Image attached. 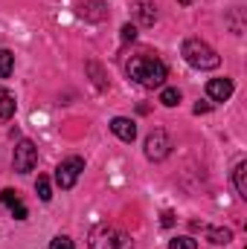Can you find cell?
Segmentation results:
<instances>
[{
    "instance_id": "ac0fdd59",
    "label": "cell",
    "mask_w": 247,
    "mask_h": 249,
    "mask_svg": "<svg viewBox=\"0 0 247 249\" xmlns=\"http://www.w3.org/2000/svg\"><path fill=\"white\" fill-rule=\"evenodd\" d=\"M169 249H198V244H195L192 238H175V241L169 244Z\"/></svg>"
},
{
    "instance_id": "603a6c76",
    "label": "cell",
    "mask_w": 247,
    "mask_h": 249,
    "mask_svg": "<svg viewBox=\"0 0 247 249\" xmlns=\"http://www.w3.org/2000/svg\"><path fill=\"white\" fill-rule=\"evenodd\" d=\"M195 113H209V105H201V102H198V105H195Z\"/></svg>"
},
{
    "instance_id": "6da1fadb",
    "label": "cell",
    "mask_w": 247,
    "mask_h": 249,
    "mask_svg": "<svg viewBox=\"0 0 247 249\" xmlns=\"http://www.w3.org/2000/svg\"><path fill=\"white\" fill-rule=\"evenodd\" d=\"M128 75L140 84V87H148V90H154V87H160L163 81H166V75H169V70H166V64L160 61L157 55H151V53H143V55H134L131 61H128Z\"/></svg>"
},
{
    "instance_id": "5bb4252c",
    "label": "cell",
    "mask_w": 247,
    "mask_h": 249,
    "mask_svg": "<svg viewBox=\"0 0 247 249\" xmlns=\"http://www.w3.org/2000/svg\"><path fill=\"white\" fill-rule=\"evenodd\" d=\"M15 70V55L9 50H0V78H9Z\"/></svg>"
},
{
    "instance_id": "3957f363",
    "label": "cell",
    "mask_w": 247,
    "mask_h": 249,
    "mask_svg": "<svg viewBox=\"0 0 247 249\" xmlns=\"http://www.w3.org/2000/svg\"><path fill=\"white\" fill-rule=\"evenodd\" d=\"M181 55H184V61L189 67H195V70H215L218 64H221V55L209 47V44H204L201 38H186L184 47H181Z\"/></svg>"
},
{
    "instance_id": "30bf717a",
    "label": "cell",
    "mask_w": 247,
    "mask_h": 249,
    "mask_svg": "<svg viewBox=\"0 0 247 249\" xmlns=\"http://www.w3.org/2000/svg\"><path fill=\"white\" fill-rule=\"evenodd\" d=\"M111 130H114L123 142H134V139H137V124L131 122V119H125V116H117V119L111 122Z\"/></svg>"
},
{
    "instance_id": "2e32d148",
    "label": "cell",
    "mask_w": 247,
    "mask_h": 249,
    "mask_svg": "<svg viewBox=\"0 0 247 249\" xmlns=\"http://www.w3.org/2000/svg\"><path fill=\"white\" fill-rule=\"evenodd\" d=\"M35 191H38V197H41L44 203H50V200H53V186H50V180H47V177H38Z\"/></svg>"
},
{
    "instance_id": "4fadbf2b",
    "label": "cell",
    "mask_w": 247,
    "mask_h": 249,
    "mask_svg": "<svg viewBox=\"0 0 247 249\" xmlns=\"http://www.w3.org/2000/svg\"><path fill=\"white\" fill-rule=\"evenodd\" d=\"M233 180H236V191H239V197H247V162H239V165H236Z\"/></svg>"
},
{
    "instance_id": "e0dca14e",
    "label": "cell",
    "mask_w": 247,
    "mask_h": 249,
    "mask_svg": "<svg viewBox=\"0 0 247 249\" xmlns=\"http://www.w3.org/2000/svg\"><path fill=\"white\" fill-rule=\"evenodd\" d=\"M9 212H12V217H15V220H26V214H29V212H26V206H23L21 200H18V203H12V206H9Z\"/></svg>"
},
{
    "instance_id": "7a4b0ae2",
    "label": "cell",
    "mask_w": 247,
    "mask_h": 249,
    "mask_svg": "<svg viewBox=\"0 0 247 249\" xmlns=\"http://www.w3.org/2000/svg\"><path fill=\"white\" fill-rule=\"evenodd\" d=\"M87 247L90 249H134L131 235L123 232L114 223H96L87 235Z\"/></svg>"
},
{
    "instance_id": "7402d4cb",
    "label": "cell",
    "mask_w": 247,
    "mask_h": 249,
    "mask_svg": "<svg viewBox=\"0 0 247 249\" xmlns=\"http://www.w3.org/2000/svg\"><path fill=\"white\" fill-rule=\"evenodd\" d=\"M175 223V214L172 212H163V226H172Z\"/></svg>"
},
{
    "instance_id": "9a60e30c",
    "label": "cell",
    "mask_w": 247,
    "mask_h": 249,
    "mask_svg": "<svg viewBox=\"0 0 247 249\" xmlns=\"http://www.w3.org/2000/svg\"><path fill=\"white\" fill-rule=\"evenodd\" d=\"M160 102H163L166 107H175V105H181V90H178V87H166V90L160 93Z\"/></svg>"
},
{
    "instance_id": "7c38bea8",
    "label": "cell",
    "mask_w": 247,
    "mask_h": 249,
    "mask_svg": "<svg viewBox=\"0 0 247 249\" xmlns=\"http://www.w3.org/2000/svg\"><path fill=\"white\" fill-rule=\"evenodd\" d=\"M15 116V96L9 90H0V119H12Z\"/></svg>"
},
{
    "instance_id": "9c48e42d",
    "label": "cell",
    "mask_w": 247,
    "mask_h": 249,
    "mask_svg": "<svg viewBox=\"0 0 247 249\" xmlns=\"http://www.w3.org/2000/svg\"><path fill=\"white\" fill-rule=\"evenodd\" d=\"M79 15L87 18V20H105V18H108V9H105V3H99V0H82V3H79Z\"/></svg>"
},
{
    "instance_id": "5b68a950",
    "label": "cell",
    "mask_w": 247,
    "mask_h": 249,
    "mask_svg": "<svg viewBox=\"0 0 247 249\" xmlns=\"http://www.w3.org/2000/svg\"><path fill=\"white\" fill-rule=\"evenodd\" d=\"M169 151H172V139H169V133H166L163 127L151 130L148 139H145V157H148L151 162H160V160L169 157Z\"/></svg>"
},
{
    "instance_id": "ba28073f",
    "label": "cell",
    "mask_w": 247,
    "mask_h": 249,
    "mask_svg": "<svg viewBox=\"0 0 247 249\" xmlns=\"http://www.w3.org/2000/svg\"><path fill=\"white\" fill-rule=\"evenodd\" d=\"M206 96L212 102H227L233 96V81L230 78H212V81H206Z\"/></svg>"
},
{
    "instance_id": "cb8c5ba5",
    "label": "cell",
    "mask_w": 247,
    "mask_h": 249,
    "mask_svg": "<svg viewBox=\"0 0 247 249\" xmlns=\"http://www.w3.org/2000/svg\"><path fill=\"white\" fill-rule=\"evenodd\" d=\"M181 3H184V6H189V3H192V0H181Z\"/></svg>"
},
{
    "instance_id": "ffe728a7",
    "label": "cell",
    "mask_w": 247,
    "mask_h": 249,
    "mask_svg": "<svg viewBox=\"0 0 247 249\" xmlns=\"http://www.w3.org/2000/svg\"><path fill=\"white\" fill-rule=\"evenodd\" d=\"M0 200H3V206H12V203H18L21 197H18V191H12V188H6V191L0 194Z\"/></svg>"
},
{
    "instance_id": "52a82bcc",
    "label": "cell",
    "mask_w": 247,
    "mask_h": 249,
    "mask_svg": "<svg viewBox=\"0 0 247 249\" xmlns=\"http://www.w3.org/2000/svg\"><path fill=\"white\" fill-rule=\"evenodd\" d=\"M131 15H134V20H137L140 26H154V20H157V6H154V0H134V3H131Z\"/></svg>"
},
{
    "instance_id": "277c9868",
    "label": "cell",
    "mask_w": 247,
    "mask_h": 249,
    "mask_svg": "<svg viewBox=\"0 0 247 249\" xmlns=\"http://www.w3.org/2000/svg\"><path fill=\"white\" fill-rule=\"evenodd\" d=\"M12 162H15V171H18V174L32 171V168L38 165V148H35V142H32V139H21V142L15 145Z\"/></svg>"
},
{
    "instance_id": "44dd1931",
    "label": "cell",
    "mask_w": 247,
    "mask_h": 249,
    "mask_svg": "<svg viewBox=\"0 0 247 249\" xmlns=\"http://www.w3.org/2000/svg\"><path fill=\"white\" fill-rule=\"evenodd\" d=\"M137 38V26L134 23H125L123 26V41H134Z\"/></svg>"
},
{
    "instance_id": "8992f818",
    "label": "cell",
    "mask_w": 247,
    "mask_h": 249,
    "mask_svg": "<svg viewBox=\"0 0 247 249\" xmlns=\"http://www.w3.org/2000/svg\"><path fill=\"white\" fill-rule=\"evenodd\" d=\"M82 171H84V160L82 157H70V160H64L62 165L56 168V183L62 188H73Z\"/></svg>"
},
{
    "instance_id": "d6986e66",
    "label": "cell",
    "mask_w": 247,
    "mask_h": 249,
    "mask_svg": "<svg viewBox=\"0 0 247 249\" xmlns=\"http://www.w3.org/2000/svg\"><path fill=\"white\" fill-rule=\"evenodd\" d=\"M50 249H76V247H73V241H70L67 235H59V238L50 241Z\"/></svg>"
},
{
    "instance_id": "8fae6325",
    "label": "cell",
    "mask_w": 247,
    "mask_h": 249,
    "mask_svg": "<svg viewBox=\"0 0 247 249\" xmlns=\"http://www.w3.org/2000/svg\"><path fill=\"white\" fill-rule=\"evenodd\" d=\"M206 241L215 244V247H227V244L233 241V232H230L227 226H209V229H206Z\"/></svg>"
}]
</instances>
